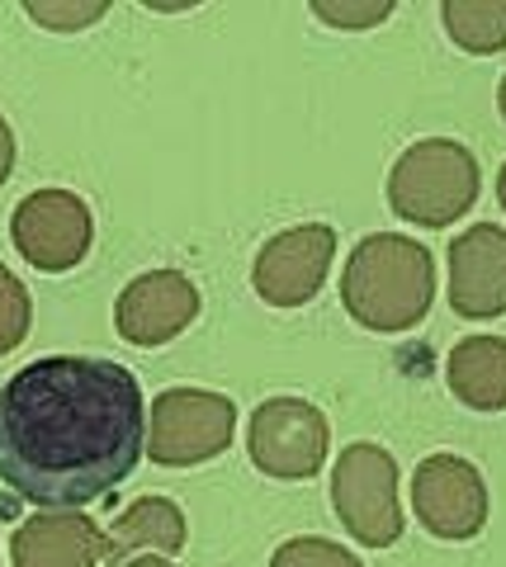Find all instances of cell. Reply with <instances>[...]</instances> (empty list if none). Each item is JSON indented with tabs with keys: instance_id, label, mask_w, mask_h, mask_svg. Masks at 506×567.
Masks as SVG:
<instances>
[{
	"instance_id": "1",
	"label": "cell",
	"mask_w": 506,
	"mask_h": 567,
	"mask_svg": "<svg viewBox=\"0 0 506 567\" xmlns=\"http://www.w3.org/2000/svg\"><path fill=\"white\" fill-rule=\"evenodd\" d=\"M143 388L114 360L48 354L0 388V483L72 511L114 492L143 458Z\"/></svg>"
},
{
	"instance_id": "2",
	"label": "cell",
	"mask_w": 506,
	"mask_h": 567,
	"mask_svg": "<svg viewBox=\"0 0 506 567\" xmlns=\"http://www.w3.org/2000/svg\"><path fill=\"white\" fill-rule=\"evenodd\" d=\"M435 260L422 241L374 233L364 237L341 275V303L370 331H407L431 312Z\"/></svg>"
},
{
	"instance_id": "3",
	"label": "cell",
	"mask_w": 506,
	"mask_h": 567,
	"mask_svg": "<svg viewBox=\"0 0 506 567\" xmlns=\"http://www.w3.org/2000/svg\"><path fill=\"white\" fill-rule=\"evenodd\" d=\"M478 162L464 142L426 137L389 171V208L416 227H450L478 199Z\"/></svg>"
},
{
	"instance_id": "4",
	"label": "cell",
	"mask_w": 506,
	"mask_h": 567,
	"mask_svg": "<svg viewBox=\"0 0 506 567\" xmlns=\"http://www.w3.org/2000/svg\"><path fill=\"white\" fill-rule=\"evenodd\" d=\"M237 431V406L223 393H204V388H166L152 398L147 421V454L162 468H189L204 458H218L233 445Z\"/></svg>"
},
{
	"instance_id": "5",
	"label": "cell",
	"mask_w": 506,
	"mask_h": 567,
	"mask_svg": "<svg viewBox=\"0 0 506 567\" xmlns=\"http://www.w3.org/2000/svg\"><path fill=\"white\" fill-rule=\"evenodd\" d=\"M331 506L337 520L364 548H389L403 539V506H397V464L379 445H351L331 473Z\"/></svg>"
},
{
	"instance_id": "6",
	"label": "cell",
	"mask_w": 506,
	"mask_h": 567,
	"mask_svg": "<svg viewBox=\"0 0 506 567\" xmlns=\"http://www.w3.org/2000/svg\"><path fill=\"white\" fill-rule=\"evenodd\" d=\"M331 425L312 402L303 398H270L251 412L247 425V454L260 473L279 483H303L327 464Z\"/></svg>"
},
{
	"instance_id": "7",
	"label": "cell",
	"mask_w": 506,
	"mask_h": 567,
	"mask_svg": "<svg viewBox=\"0 0 506 567\" xmlns=\"http://www.w3.org/2000/svg\"><path fill=\"white\" fill-rule=\"evenodd\" d=\"M95 223L85 199H76L72 189H33L20 208L10 213V241L33 270L62 275L76 270L91 251Z\"/></svg>"
},
{
	"instance_id": "8",
	"label": "cell",
	"mask_w": 506,
	"mask_h": 567,
	"mask_svg": "<svg viewBox=\"0 0 506 567\" xmlns=\"http://www.w3.org/2000/svg\"><path fill=\"white\" fill-rule=\"evenodd\" d=\"M331 256H337V233L327 223H303V227H289V233H275L251 265V284L260 303L303 308L327 284Z\"/></svg>"
},
{
	"instance_id": "9",
	"label": "cell",
	"mask_w": 506,
	"mask_h": 567,
	"mask_svg": "<svg viewBox=\"0 0 506 567\" xmlns=\"http://www.w3.org/2000/svg\"><path fill=\"white\" fill-rule=\"evenodd\" d=\"M412 511L435 539H474L487 525V483L459 454H431L412 473Z\"/></svg>"
},
{
	"instance_id": "10",
	"label": "cell",
	"mask_w": 506,
	"mask_h": 567,
	"mask_svg": "<svg viewBox=\"0 0 506 567\" xmlns=\"http://www.w3.org/2000/svg\"><path fill=\"white\" fill-rule=\"evenodd\" d=\"M199 317V289L180 270H147L124 284L114 327L128 346H166Z\"/></svg>"
},
{
	"instance_id": "11",
	"label": "cell",
	"mask_w": 506,
	"mask_h": 567,
	"mask_svg": "<svg viewBox=\"0 0 506 567\" xmlns=\"http://www.w3.org/2000/svg\"><path fill=\"white\" fill-rule=\"evenodd\" d=\"M450 308L468 322L506 312V227L478 223L450 241Z\"/></svg>"
},
{
	"instance_id": "12",
	"label": "cell",
	"mask_w": 506,
	"mask_h": 567,
	"mask_svg": "<svg viewBox=\"0 0 506 567\" xmlns=\"http://www.w3.org/2000/svg\"><path fill=\"white\" fill-rule=\"evenodd\" d=\"M10 558L14 567H100L104 535L81 511H43L14 529Z\"/></svg>"
},
{
	"instance_id": "13",
	"label": "cell",
	"mask_w": 506,
	"mask_h": 567,
	"mask_svg": "<svg viewBox=\"0 0 506 567\" xmlns=\"http://www.w3.org/2000/svg\"><path fill=\"white\" fill-rule=\"evenodd\" d=\"M137 548H156V554H176L185 548V516L166 496H137L128 511H118V520L104 529V563H128Z\"/></svg>"
},
{
	"instance_id": "14",
	"label": "cell",
	"mask_w": 506,
	"mask_h": 567,
	"mask_svg": "<svg viewBox=\"0 0 506 567\" xmlns=\"http://www.w3.org/2000/svg\"><path fill=\"white\" fill-rule=\"evenodd\" d=\"M445 379L474 412H506V336H464L450 350Z\"/></svg>"
},
{
	"instance_id": "15",
	"label": "cell",
	"mask_w": 506,
	"mask_h": 567,
	"mask_svg": "<svg viewBox=\"0 0 506 567\" xmlns=\"http://www.w3.org/2000/svg\"><path fill=\"white\" fill-rule=\"evenodd\" d=\"M441 20L464 52L487 58V52L506 48V0H445Z\"/></svg>"
},
{
	"instance_id": "16",
	"label": "cell",
	"mask_w": 506,
	"mask_h": 567,
	"mask_svg": "<svg viewBox=\"0 0 506 567\" xmlns=\"http://www.w3.org/2000/svg\"><path fill=\"white\" fill-rule=\"evenodd\" d=\"M33 322V303H29V289L10 275V265H0V354H10L14 346L29 336Z\"/></svg>"
},
{
	"instance_id": "17",
	"label": "cell",
	"mask_w": 506,
	"mask_h": 567,
	"mask_svg": "<svg viewBox=\"0 0 506 567\" xmlns=\"http://www.w3.org/2000/svg\"><path fill=\"white\" fill-rule=\"evenodd\" d=\"M270 567H364V563L351 554V548H341V544H331V539L299 535V539H289V544L275 548Z\"/></svg>"
},
{
	"instance_id": "18",
	"label": "cell",
	"mask_w": 506,
	"mask_h": 567,
	"mask_svg": "<svg viewBox=\"0 0 506 567\" xmlns=\"http://www.w3.org/2000/svg\"><path fill=\"white\" fill-rule=\"evenodd\" d=\"M312 14L337 29H370L379 20H389L393 14V0H370V6H337V0H318L312 6Z\"/></svg>"
},
{
	"instance_id": "19",
	"label": "cell",
	"mask_w": 506,
	"mask_h": 567,
	"mask_svg": "<svg viewBox=\"0 0 506 567\" xmlns=\"http://www.w3.org/2000/svg\"><path fill=\"white\" fill-rule=\"evenodd\" d=\"M104 10H110L104 0H91V6H43V0H33L29 6V14L43 29H85V24H95Z\"/></svg>"
},
{
	"instance_id": "20",
	"label": "cell",
	"mask_w": 506,
	"mask_h": 567,
	"mask_svg": "<svg viewBox=\"0 0 506 567\" xmlns=\"http://www.w3.org/2000/svg\"><path fill=\"white\" fill-rule=\"evenodd\" d=\"M10 171H14V133H10V123L0 118V185L10 181Z\"/></svg>"
},
{
	"instance_id": "21",
	"label": "cell",
	"mask_w": 506,
	"mask_h": 567,
	"mask_svg": "<svg viewBox=\"0 0 506 567\" xmlns=\"http://www.w3.org/2000/svg\"><path fill=\"white\" fill-rule=\"evenodd\" d=\"M118 567H176L171 558H162V554H143V558H128V563H118Z\"/></svg>"
},
{
	"instance_id": "22",
	"label": "cell",
	"mask_w": 506,
	"mask_h": 567,
	"mask_svg": "<svg viewBox=\"0 0 506 567\" xmlns=\"http://www.w3.org/2000/svg\"><path fill=\"white\" fill-rule=\"evenodd\" d=\"M497 204L506 208V166H502V175H497Z\"/></svg>"
},
{
	"instance_id": "23",
	"label": "cell",
	"mask_w": 506,
	"mask_h": 567,
	"mask_svg": "<svg viewBox=\"0 0 506 567\" xmlns=\"http://www.w3.org/2000/svg\"><path fill=\"white\" fill-rule=\"evenodd\" d=\"M497 104H502V118H506V76H502V91H497Z\"/></svg>"
}]
</instances>
